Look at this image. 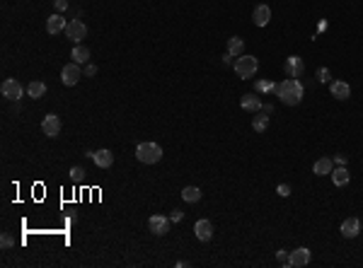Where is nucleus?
Wrapping results in <instances>:
<instances>
[{"label":"nucleus","mask_w":363,"mask_h":268,"mask_svg":"<svg viewBox=\"0 0 363 268\" xmlns=\"http://www.w3.org/2000/svg\"><path fill=\"white\" fill-rule=\"evenodd\" d=\"M274 94H276L286 107H298V104L303 102V97H305V89H303V85H300L298 77H286L284 82H276Z\"/></svg>","instance_id":"f257e3e1"},{"label":"nucleus","mask_w":363,"mask_h":268,"mask_svg":"<svg viewBox=\"0 0 363 268\" xmlns=\"http://www.w3.org/2000/svg\"><path fill=\"white\" fill-rule=\"evenodd\" d=\"M136 160L143 164H157L162 160V147L157 143H141L136 147Z\"/></svg>","instance_id":"f03ea898"},{"label":"nucleus","mask_w":363,"mask_h":268,"mask_svg":"<svg viewBox=\"0 0 363 268\" xmlns=\"http://www.w3.org/2000/svg\"><path fill=\"white\" fill-rule=\"evenodd\" d=\"M232 68H235V75H237V77L247 80V77H254V72L259 70V61H257L254 56L242 54V56H237V61H235Z\"/></svg>","instance_id":"7ed1b4c3"},{"label":"nucleus","mask_w":363,"mask_h":268,"mask_svg":"<svg viewBox=\"0 0 363 268\" xmlns=\"http://www.w3.org/2000/svg\"><path fill=\"white\" fill-rule=\"evenodd\" d=\"M0 94H2L5 99L17 102V99L24 94V89H22V85H19L15 77H7V80H2V85H0Z\"/></svg>","instance_id":"20e7f679"},{"label":"nucleus","mask_w":363,"mask_h":268,"mask_svg":"<svg viewBox=\"0 0 363 268\" xmlns=\"http://www.w3.org/2000/svg\"><path fill=\"white\" fill-rule=\"evenodd\" d=\"M66 36L71 39L73 44H80V41L87 36V27H85V22H82V19H71L68 27H66Z\"/></svg>","instance_id":"39448f33"},{"label":"nucleus","mask_w":363,"mask_h":268,"mask_svg":"<svg viewBox=\"0 0 363 268\" xmlns=\"http://www.w3.org/2000/svg\"><path fill=\"white\" fill-rule=\"evenodd\" d=\"M170 217L167 215H150V220H148V227H150V232L153 234H157V237H162V234H167L170 232Z\"/></svg>","instance_id":"423d86ee"},{"label":"nucleus","mask_w":363,"mask_h":268,"mask_svg":"<svg viewBox=\"0 0 363 268\" xmlns=\"http://www.w3.org/2000/svg\"><path fill=\"white\" fill-rule=\"evenodd\" d=\"M310 259H312V254H310V249L307 247H298V249H293L288 256V266L290 268H303L310 264Z\"/></svg>","instance_id":"0eeeda50"},{"label":"nucleus","mask_w":363,"mask_h":268,"mask_svg":"<svg viewBox=\"0 0 363 268\" xmlns=\"http://www.w3.org/2000/svg\"><path fill=\"white\" fill-rule=\"evenodd\" d=\"M80 77H82V70H80L77 63H68V66H63V70H61V82H63L66 87L77 85V82H80Z\"/></svg>","instance_id":"6e6552de"},{"label":"nucleus","mask_w":363,"mask_h":268,"mask_svg":"<svg viewBox=\"0 0 363 268\" xmlns=\"http://www.w3.org/2000/svg\"><path fill=\"white\" fill-rule=\"evenodd\" d=\"M87 157H92V162H95L99 169H109V167L114 164V155H112V150H107V147L95 150V152H87Z\"/></svg>","instance_id":"1a4fd4ad"},{"label":"nucleus","mask_w":363,"mask_h":268,"mask_svg":"<svg viewBox=\"0 0 363 268\" xmlns=\"http://www.w3.org/2000/svg\"><path fill=\"white\" fill-rule=\"evenodd\" d=\"M41 133L46 135V138H56V135L61 133V119L56 114H46L44 121H41Z\"/></svg>","instance_id":"9d476101"},{"label":"nucleus","mask_w":363,"mask_h":268,"mask_svg":"<svg viewBox=\"0 0 363 268\" xmlns=\"http://www.w3.org/2000/svg\"><path fill=\"white\" fill-rule=\"evenodd\" d=\"M66 27H68V19H63V15H61V12H56V15H51V17L46 19V32H49L51 36H56V34L66 32Z\"/></svg>","instance_id":"9b49d317"},{"label":"nucleus","mask_w":363,"mask_h":268,"mask_svg":"<svg viewBox=\"0 0 363 268\" xmlns=\"http://www.w3.org/2000/svg\"><path fill=\"white\" fill-rule=\"evenodd\" d=\"M329 94L334 97V99H349L351 97V87H349V82H344V80H332L329 82Z\"/></svg>","instance_id":"f8f14e48"},{"label":"nucleus","mask_w":363,"mask_h":268,"mask_svg":"<svg viewBox=\"0 0 363 268\" xmlns=\"http://www.w3.org/2000/svg\"><path fill=\"white\" fill-rule=\"evenodd\" d=\"M339 232H342V237H346V239L359 237V232H361V220H359V217H346V220L342 222Z\"/></svg>","instance_id":"ddd939ff"},{"label":"nucleus","mask_w":363,"mask_h":268,"mask_svg":"<svg viewBox=\"0 0 363 268\" xmlns=\"http://www.w3.org/2000/svg\"><path fill=\"white\" fill-rule=\"evenodd\" d=\"M252 22L257 24V27H267L269 22H271V7L269 5H257L254 7V12H252Z\"/></svg>","instance_id":"4468645a"},{"label":"nucleus","mask_w":363,"mask_h":268,"mask_svg":"<svg viewBox=\"0 0 363 268\" xmlns=\"http://www.w3.org/2000/svg\"><path fill=\"white\" fill-rule=\"evenodd\" d=\"M284 70H286V77H300V75H303V70H305L303 58H300V56H290V58H286Z\"/></svg>","instance_id":"2eb2a0df"},{"label":"nucleus","mask_w":363,"mask_h":268,"mask_svg":"<svg viewBox=\"0 0 363 268\" xmlns=\"http://www.w3.org/2000/svg\"><path fill=\"white\" fill-rule=\"evenodd\" d=\"M194 234H196V239H201V242H211V237H213V225H211L209 220H196Z\"/></svg>","instance_id":"dca6fc26"},{"label":"nucleus","mask_w":363,"mask_h":268,"mask_svg":"<svg viewBox=\"0 0 363 268\" xmlns=\"http://www.w3.org/2000/svg\"><path fill=\"white\" fill-rule=\"evenodd\" d=\"M90 49L87 46H82V44H75L73 46V54H71V58H73V63H77V66H87L90 63Z\"/></svg>","instance_id":"f3484780"},{"label":"nucleus","mask_w":363,"mask_h":268,"mask_svg":"<svg viewBox=\"0 0 363 268\" xmlns=\"http://www.w3.org/2000/svg\"><path fill=\"white\" fill-rule=\"evenodd\" d=\"M240 107L245 109V111H262V99L257 97V94H242L240 97Z\"/></svg>","instance_id":"a211bd4d"},{"label":"nucleus","mask_w":363,"mask_h":268,"mask_svg":"<svg viewBox=\"0 0 363 268\" xmlns=\"http://www.w3.org/2000/svg\"><path fill=\"white\" fill-rule=\"evenodd\" d=\"M332 169H334V162H332L329 157H320V160L312 164V174H317V177L332 174Z\"/></svg>","instance_id":"6ab92c4d"},{"label":"nucleus","mask_w":363,"mask_h":268,"mask_svg":"<svg viewBox=\"0 0 363 268\" xmlns=\"http://www.w3.org/2000/svg\"><path fill=\"white\" fill-rule=\"evenodd\" d=\"M332 181H334V186H346V184L351 181L349 169H346V167H334V169H332Z\"/></svg>","instance_id":"aec40b11"},{"label":"nucleus","mask_w":363,"mask_h":268,"mask_svg":"<svg viewBox=\"0 0 363 268\" xmlns=\"http://www.w3.org/2000/svg\"><path fill=\"white\" fill-rule=\"evenodd\" d=\"M27 94H29V97H34V99H41V97L46 94V85H44L41 80H32V82H29V87H27Z\"/></svg>","instance_id":"412c9836"},{"label":"nucleus","mask_w":363,"mask_h":268,"mask_svg":"<svg viewBox=\"0 0 363 268\" xmlns=\"http://www.w3.org/2000/svg\"><path fill=\"white\" fill-rule=\"evenodd\" d=\"M242 51H245V41L240 36H230L228 39V54L230 56H242Z\"/></svg>","instance_id":"4be33fe9"},{"label":"nucleus","mask_w":363,"mask_h":268,"mask_svg":"<svg viewBox=\"0 0 363 268\" xmlns=\"http://www.w3.org/2000/svg\"><path fill=\"white\" fill-rule=\"evenodd\" d=\"M252 128H254L257 133H264V131L269 128V116H267L264 111H257V116L252 119Z\"/></svg>","instance_id":"5701e85b"},{"label":"nucleus","mask_w":363,"mask_h":268,"mask_svg":"<svg viewBox=\"0 0 363 268\" xmlns=\"http://www.w3.org/2000/svg\"><path fill=\"white\" fill-rule=\"evenodd\" d=\"M182 198L187 203H199L201 201V189H196V186H184V189H182Z\"/></svg>","instance_id":"b1692460"},{"label":"nucleus","mask_w":363,"mask_h":268,"mask_svg":"<svg viewBox=\"0 0 363 268\" xmlns=\"http://www.w3.org/2000/svg\"><path fill=\"white\" fill-rule=\"evenodd\" d=\"M254 89H257V92L269 94V92H274V89H276V82H271V80H257V82H254Z\"/></svg>","instance_id":"393cba45"},{"label":"nucleus","mask_w":363,"mask_h":268,"mask_svg":"<svg viewBox=\"0 0 363 268\" xmlns=\"http://www.w3.org/2000/svg\"><path fill=\"white\" fill-rule=\"evenodd\" d=\"M315 77H317V82H332V72H329V68H317Z\"/></svg>","instance_id":"a878e982"},{"label":"nucleus","mask_w":363,"mask_h":268,"mask_svg":"<svg viewBox=\"0 0 363 268\" xmlns=\"http://www.w3.org/2000/svg\"><path fill=\"white\" fill-rule=\"evenodd\" d=\"M288 256H290V251H286V249L276 251V261H279L281 266H288ZM288 268H290V266H288Z\"/></svg>","instance_id":"bb28decb"},{"label":"nucleus","mask_w":363,"mask_h":268,"mask_svg":"<svg viewBox=\"0 0 363 268\" xmlns=\"http://www.w3.org/2000/svg\"><path fill=\"white\" fill-rule=\"evenodd\" d=\"M71 179H75V181L85 179V169H82V167H73V169H71Z\"/></svg>","instance_id":"cd10ccee"},{"label":"nucleus","mask_w":363,"mask_h":268,"mask_svg":"<svg viewBox=\"0 0 363 268\" xmlns=\"http://www.w3.org/2000/svg\"><path fill=\"white\" fill-rule=\"evenodd\" d=\"M0 244H2V249H10V247H15V239H12V237L5 232V234L0 237Z\"/></svg>","instance_id":"c85d7f7f"},{"label":"nucleus","mask_w":363,"mask_h":268,"mask_svg":"<svg viewBox=\"0 0 363 268\" xmlns=\"http://www.w3.org/2000/svg\"><path fill=\"white\" fill-rule=\"evenodd\" d=\"M337 167H346V162H349V157L346 155H334V160H332Z\"/></svg>","instance_id":"c756f323"},{"label":"nucleus","mask_w":363,"mask_h":268,"mask_svg":"<svg viewBox=\"0 0 363 268\" xmlns=\"http://www.w3.org/2000/svg\"><path fill=\"white\" fill-rule=\"evenodd\" d=\"M276 194H279V196H284V198H288V196H290V186H288V184H281V186L276 189Z\"/></svg>","instance_id":"7c9ffc66"},{"label":"nucleus","mask_w":363,"mask_h":268,"mask_svg":"<svg viewBox=\"0 0 363 268\" xmlns=\"http://www.w3.org/2000/svg\"><path fill=\"white\" fill-rule=\"evenodd\" d=\"M182 217H184V213H182V210H179V208H174V210H172V213H170V220H172V222H179V220H182Z\"/></svg>","instance_id":"2f4dec72"},{"label":"nucleus","mask_w":363,"mask_h":268,"mask_svg":"<svg viewBox=\"0 0 363 268\" xmlns=\"http://www.w3.org/2000/svg\"><path fill=\"white\" fill-rule=\"evenodd\" d=\"M82 72H85V75H87V77H92V75H97V66H95V63H87V66H85V70H82Z\"/></svg>","instance_id":"473e14b6"},{"label":"nucleus","mask_w":363,"mask_h":268,"mask_svg":"<svg viewBox=\"0 0 363 268\" xmlns=\"http://www.w3.org/2000/svg\"><path fill=\"white\" fill-rule=\"evenodd\" d=\"M54 5H56V10H58V12L68 10V0H54Z\"/></svg>","instance_id":"72a5a7b5"},{"label":"nucleus","mask_w":363,"mask_h":268,"mask_svg":"<svg viewBox=\"0 0 363 268\" xmlns=\"http://www.w3.org/2000/svg\"><path fill=\"white\" fill-rule=\"evenodd\" d=\"M232 58H235V56L225 54V56H223V63H225V66H235V61H232Z\"/></svg>","instance_id":"f704fd0d"},{"label":"nucleus","mask_w":363,"mask_h":268,"mask_svg":"<svg viewBox=\"0 0 363 268\" xmlns=\"http://www.w3.org/2000/svg\"><path fill=\"white\" fill-rule=\"evenodd\" d=\"M262 111H264V114H271V111H274V107H271V104H264V107H262Z\"/></svg>","instance_id":"c9c22d12"}]
</instances>
